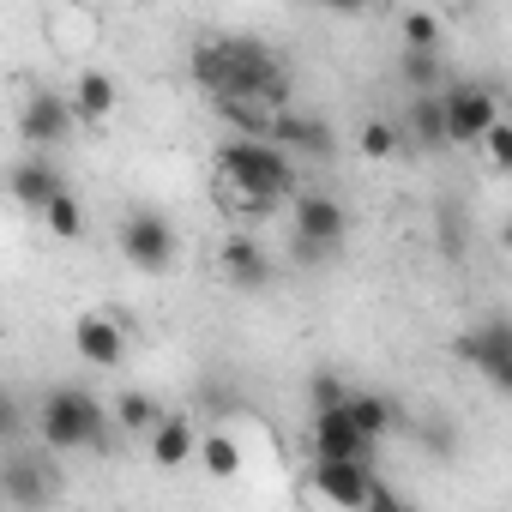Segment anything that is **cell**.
I'll list each match as a JSON object with an SVG mask.
<instances>
[{
	"label": "cell",
	"mask_w": 512,
	"mask_h": 512,
	"mask_svg": "<svg viewBox=\"0 0 512 512\" xmlns=\"http://www.w3.org/2000/svg\"><path fill=\"white\" fill-rule=\"evenodd\" d=\"M296 187H302V175H296L290 145L253 139V133H235L217 145V193L235 217H266V211L290 205Z\"/></svg>",
	"instance_id": "obj_1"
},
{
	"label": "cell",
	"mask_w": 512,
	"mask_h": 512,
	"mask_svg": "<svg viewBox=\"0 0 512 512\" xmlns=\"http://www.w3.org/2000/svg\"><path fill=\"white\" fill-rule=\"evenodd\" d=\"M193 85L205 97H260L272 109H290V97H296L290 67L253 37H223V43L193 49Z\"/></svg>",
	"instance_id": "obj_2"
},
{
	"label": "cell",
	"mask_w": 512,
	"mask_h": 512,
	"mask_svg": "<svg viewBox=\"0 0 512 512\" xmlns=\"http://www.w3.org/2000/svg\"><path fill=\"white\" fill-rule=\"evenodd\" d=\"M109 422H115V410H103L85 386H55L37 410V440L49 452H91V446H103Z\"/></svg>",
	"instance_id": "obj_3"
},
{
	"label": "cell",
	"mask_w": 512,
	"mask_h": 512,
	"mask_svg": "<svg viewBox=\"0 0 512 512\" xmlns=\"http://www.w3.org/2000/svg\"><path fill=\"white\" fill-rule=\"evenodd\" d=\"M350 211L332 193H296L290 199V247H296V266H320L344 247Z\"/></svg>",
	"instance_id": "obj_4"
},
{
	"label": "cell",
	"mask_w": 512,
	"mask_h": 512,
	"mask_svg": "<svg viewBox=\"0 0 512 512\" xmlns=\"http://www.w3.org/2000/svg\"><path fill=\"white\" fill-rule=\"evenodd\" d=\"M458 356H464V368H476L488 386L512 392V320H500V314L476 320V326L458 338Z\"/></svg>",
	"instance_id": "obj_5"
},
{
	"label": "cell",
	"mask_w": 512,
	"mask_h": 512,
	"mask_svg": "<svg viewBox=\"0 0 512 512\" xmlns=\"http://www.w3.org/2000/svg\"><path fill=\"white\" fill-rule=\"evenodd\" d=\"M121 253H127V266H139V272H169L175 266V229H169V217L163 211H127Z\"/></svg>",
	"instance_id": "obj_6"
},
{
	"label": "cell",
	"mask_w": 512,
	"mask_h": 512,
	"mask_svg": "<svg viewBox=\"0 0 512 512\" xmlns=\"http://www.w3.org/2000/svg\"><path fill=\"white\" fill-rule=\"evenodd\" d=\"M308 446H314V458H368L374 464V434H362V422L344 410V404H332V410H314V428H308Z\"/></svg>",
	"instance_id": "obj_7"
},
{
	"label": "cell",
	"mask_w": 512,
	"mask_h": 512,
	"mask_svg": "<svg viewBox=\"0 0 512 512\" xmlns=\"http://www.w3.org/2000/svg\"><path fill=\"white\" fill-rule=\"evenodd\" d=\"M374 464L368 458H314V494L332 506H374Z\"/></svg>",
	"instance_id": "obj_8"
},
{
	"label": "cell",
	"mask_w": 512,
	"mask_h": 512,
	"mask_svg": "<svg viewBox=\"0 0 512 512\" xmlns=\"http://www.w3.org/2000/svg\"><path fill=\"white\" fill-rule=\"evenodd\" d=\"M500 121V103L488 85H446V133L452 145H482V133Z\"/></svg>",
	"instance_id": "obj_9"
},
{
	"label": "cell",
	"mask_w": 512,
	"mask_h": 512,
	"mask_svg": "<svg viewBox=\"0 0 512 512\" xmlns=\"http://www.w3.org/2000/svg\"><path fill=\"white\" fill-rule=\"evenodd\" d=\"M61 494V470L43 464V458H13L7 470H0V500L19 506V512H37Z\"/></svg>",
	"instance_id": "obj_10"
},
{
	"label": "cell",
	"mask_w": 512,
	"mask_h": 512,
	"mask_svg": "<svg viewBox=\"0 0 512 512\" xmlns=\"http://www.w3.org/2000/svg\"><path fill=\"white\" fill-rule=\"evenodd\" d=\"M73 127H79V109H73V97H61V91H37V97L25 103V115H19V133H25L31 145H61Z\"/></svg>",
	"instance_id": "obj_11"
},
{
	"label": "cell",
	"mask_w": 512,
	"mask_h": 512,
	"mask_svg": "<svg viewBox=\"0 0 512 512\" xmlns=\"http://www.w3.org/2000/svg\"><path fill=\"white\" fill-rule=\"evenodd\" d=\"M217 272H223L235 290H266V284H272V260H266V247L253 241V235H241V229L217 247Z\"/></svg>",
	"instance_id": "obj_12"
},
{
	"label": "cell",
	"mask_w": 512,
	"mask_h": 512,
	"mask_svg": "<svg viewBox=\"0 0 512 512\" xmlns=\"http://www.w3.org/2000/svg\"><path fill=\"white\" fill-rule=\"evenodd\" d=\"M73 350H79L91 368H121L127 332H121V320H109V314H79V320H73Z\"/></svg>",
	"instance_id": "obj_13"
},
{
	"label": "cell",
	"mask_w": 512,
	"mask_h": 512,
	"mask_svg": "<svg viewBox=\"0 0 512 512\" xmlns=\"http://www.w3.org/2000/svg\"><path fill=\"white\" fill-rule=\"evenodd\" d=\"M145 452H151V464L157 470H181V464H199V428H193V416H163L151 434H145Z\"/></svg>",
	"instance_id": "obj_14"
},
{
	"label": "cell",
	"mask_w": 512,
	"mask_h": 512,
	"mask_svg": "<svg viewBox=\"0 0 512 512\" xmlns=\"http://www.w3.org/2000/svg\"><path fill=\"white\" fill-rule=\"evenodd\" d=\"M404 133H410V145H422V151L452 145V133H446V91H416L410 109H404Z\"/></svg>",
	"instance_id": "obj_15"
},
{
	"label": "cell",
	"mask_w": 512,
	"mask_h": 512,
	"mask_svg": "<svg viewBox=\"0 0 512 512\" xmlns=\"http://www.w3.org/2000/svg\"><path fill=\"white\" fill-rule=\"evenodd\" d=\"M115 103H121L115 79H109L103 67H85V73H79V85H73V109H79V127H103V121L115 115Z\"/></svg>",
	"instance_id": "obj_16"
},
{
	"label": "cell",
	"mask_w": 512,
	"mask_h": 512,
	"mask_svg": "<svg viewBox=\"0 0 512 512\" xmlns=\"http://www.w3.org/2000/svg\"><path fill=\"white\" fill-rule=\"evenodd\" d=\"M272 139L290 145V151H308V157H332V133H326V121H320V115H302V109H278Z\"/></svg>",
	"instance_id": "obj_17"
},
{
	"label": "cell",
	"mask_w": 512,
	"mask_h": 512,
	"mask_svg": "<svg viewBox=\"0 0 512 512\" xmlns=\"http://www.w3.org/2000/svg\"><path fill=\"white\" fill-rule=\"evenodd\" d=\"M61 187H67V181H61V169H55V163H43V157H31V163H19V169H13V199H19L25 211H37V217H43V205H49Z\"/></svg>",
	"instance_id": "obj_18"
},
{
	"label": "cell",
	"mask_w": 512,
	"mask_h": 512,
	"mask_svg": "<svg viewBox=\"0 0 512 512\" xmlns=\"http://www.w3.org/2000/svg\"><path fill=\"white\" fill-rule=\"evenodd\" d=\"M163 416H169V410H163L151 392H121V398H115V428H121V434H139V440H145Z\"/></svg>",
	"instance_id": "obj_19"
},
{
	"label": "cell",
	"mask_w": 512,
	"mask_h": 512,
	"mask_svg": "<svg viewBox=\"0 0 512 512\" xmlns=\"http://www.w3.org/2000/svg\"><path fill=\"white\" fill-rule=\"evenodd\" d=\"M344 410L362 422V434H374V440H386L392 428H398V404L392 398H380V392H350L344 398Z\"/></svg>",
	"instance_id": "obj_20"
},
{
	"label": "cell",
	"mask_w": 512,
	"mask_h": 512,
	"mask_svg": "<svg viewBox=\"0 0 512 512\" xmlns=\"http://www.w3.org/2000/svg\"><path fill=\"white\" fill-rule=\"evenodd\" d=\"M199 464H205L211 476H235V470H241V440H235L229 428H205V434H199Z\"/></svg>",
	"instance_id": "obj_21"
},
{
	"label": "cell",
	"mask_w": 512,
	"mask_h": 512,
	"mask_svg": "<svg viewBox=\"0 0 512 512\" xmlns=\"http://www.w3.org/2000/svg\"><path fill=\"white\" fill-rule=\"evenodd\" d=\"M398 73H404V85H410V91H440V79H446L440 49H404Z\"/></svg>",
	"instance_id": "obj_22"
},
{
	"label": "cell",
	"mask_w": 512,
	"mask_h": 512,
	"mask_svg": "<svg viewBox=\"0 0 512 512\" xmlns=\"http://www.w3.org/2000/svg\"><path fill=\"white\" fill-rule=\"evenodd\" d=\"M43 223H49V235H61V241H79V235H85V211H79V199H73L67 187L43 205Z\"/></svg>",
	"instance_id": "obj_23"
},
{
	"label": "cell",
	"mask_w": 512,
	"mask_h": 512,
	"mask_svg": "<svg viewBox=\"0 0 512 512\" xmlns=\"http://www.w3.org/2000/svg\"><path fill=\"white\" fill-rule=\"evenodd\" d=\"M404 139H410V133L392 127V121H362V157H374V163H380V157H398Z\"/></svg>",
	"instance_id": "obj_24"
},
{
	"label": "cell",
	"mask_w": 512,
	"mask_h": 512,
	"mask_svg": "<svg viewBox=\"0 0 512 512\" xmlns=\"http://www.w3.org/2000/svg\"><path fill=\"white\" fill-rule=\"evenodd\" d=\"M356 386H344V374H332V368H320L314 380H308V398H314V410H332V404H344Z\"/></svg>",
	"instance_id": "obj_25"
},
{
	"label": "cell",
	"mask_w": 512,
	"mask_h": 512,
	"mask_svg": "<svg viewBox=\"0 0 512 512\" xmlns=\"http://www.w3.org/2000/svg\"><path fill=\"white\" fill-rule=\"evenodd\" d=\"M404 49H440V19L434 13H404Z\"/></svg>",
	"instance_id": "obj_26"
},
{
	"label": "cell",
	"mask_w": 512,
	"mask_h": 512,
	"mask_svg": "<svg viewBox=\"0 0 512 512\" xmlns=\"http://www.w3.org/2000/svg\"><path fill=\"white\" fill-rule=\"evenodd\" d=\"M482 151H488V163H494V169H506V175H512V121H506V115L482 133Z\"/></svg>",
	"instance_id": "obj_27"
},
{
	"label": "cell",
	"mask_w": 512,
	"mask_h": 512,
	"mask_svg": "<svg viewBox=\"0 0 512 512\" xmlns=\"http://www.w3.org/2000/svg\"><path fill=\"white\" fill-rule=\"evenodd\" d=\"M199 410H205V416H235L241 404H235V392H229L223 380H211V374H205V380H199Z\"/></svg>",
	"instance_id": "obj_28"
},
{
	"label": "cell",
	"mask_w": 512,
	"mask_h": 512,
	"mask_svg": "<svg viewBox=\"0 0 512 512\" xmlns=\"http://www.w3.org/2000/svg\"><path fill=\"white\" fill-rule=\"evenodd\" d=\"M422 440H428L440 458H452V428H446V422H428V428H422Z\"/></svg>",
	"instance_id": "obj_29"
},
{
	"label": "cell",
	"mask_w": 512,
	"mask_h": 512,
	"mask_svg": "<svg viewBox=\"0 0 512 512\" xmlns=\"http://www.w3.org/2000/svg\"><path fill=\"white\" fill-rule=\"evenodd\" d=\"M326 13H338V19H362L368 13V0H320Z\"/></svg>",
	"instance_id": "obj_30"
},
{
	"label": "cell",
	"mask_w": 512,
	"mask_h": 512,
	"mask_svg": "<svg viewBox=\"0 0 512 512\" xmlns=\"http://www.w3.org/2000/svg\"><path fill=\"white\" fill-rule=\"evenodd\" d=\"M500 247H506V253H512V217H506V223H500Z\"/></svg>",
	"instance_id": "obj_31"
}]
</instances>
